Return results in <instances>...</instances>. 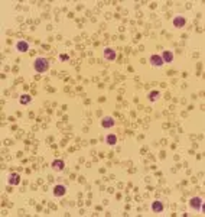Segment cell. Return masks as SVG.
<instances>
[{"label":"cell","mask_w":205,"mask_h":217,"mask_svg":"<svg viewBox=\"0 0 205 217\" xmlns=\"http://www.w3.org/2000/svg\"><path fill=\"white\" fill-rule=\"evenodd\" d=\"M191 207L195 210H201V206H202V200L199 198V197H194V198H191L189 201Z\"/></svg>","instance_id":"obj_4"},{"label":"cell","mask_w":205,"mask_h":217,"mask_svg":"<svg viewBox=\"0 0 205 217\" xmlns=\"http://www.w3.org/2000/svg\"><path fill=\"white\" fill-rule=\"evenodd\" d=\"M16 48H18L19 52H26L28 49H29V45H28V42L20 41V42H18V45H16Z\"/></svg>","instance_id":"obj_10"},{"label":"cell","mask_w":205,"mask_h":217,"mask_svg":"<svg viewBox=\"0 0 205 217\" xmlns=\"http://www.w3.org/2000/svg\"><path fill=\"white\" fill-rule=\"evenodd\" d=\"M9 185H18L19 183H20V175H19V174H10V175H9Z\"/></svg>","instance_id":"obj_5"},{"label":"cell","mask_w":205,"mask_h":217,"mask_svg":"<svg viewBox=\"0 0 205 217\" xmlns=\"http://www.w3.org/2000/svg\"><path fill=\"white\" fill-rule=\"evenodd\" d=\"M150 62H152V65H155V67H162L165 64L161 55H152L150 56Z\"/></svg>","instance_id":"obj_3"},{"label":"cell","mask_w":205,"mask_h":217,"mask_svg":"<svg viewBox=\"0 0 205 217\" xmlns=\"http://www.w3.org/2000/svg\"><path fill=\"white\" fill-rule=\"evenodd\" d=\"M104 58L105 60H108V61H114L116 60V52H114L111 48L104 49Z\"/></svg>","instance_id":"obj_8"},{"label":"cell","mask_w":205,"mask_h":217,"mask_svg":"<svg viewBox=\"0 0 205 217\" xmlns=\"http://www.w3.org/2000/svg\"><path fill=\"white\" fill-rule=\"evenodd\" d=\"M33 67L38 72H46L49 70V62L45 60V58H36Z\"/></svg>","instance_id":"obj_1"},{"label":"cell","mask_w":205,"mask_h":217,"mask_svg":"<svg viewBox=\"0 0 205 217\" xmlns=\"http://www.w3.org/2000/svg\"><path fill=\"white\" fill-rule=\"evenodd\" d=\"M162 60H163V62H172V61H173V54H172L171 51H163Z\"/></svg>","instance_id":"obj_11"},{"label":"cell","mask_w":205,"mask_h":217,"mask_svg":"<svg viewBox=\"0 0 205 217\" xmlns=\"http://www.w3.org/2000/svg\"><path fill=\"white\" fill-rule=\"evenodd\" d=\"M64 167H65V164H64V161H61V159H58V161H54V162H52V168L56 169V171H62Z\"/></svg>","instance_id":"obj_12"},{"label":"cell","mask_w":205,"mask_h":217,"mask_svg":"<svg viewBox=\"0 0 205 217\" xmlns=\"http://www.w3.org/2000/svg\"><path fill=\"white\" fill-rule=\"evenodd\" d=\"M152 210L155 213H162L163 211V204L161 201H153L152 203Z\"/></svg>","instance_id":"obj_9"},{"label":"cell","mask_w":205,"mask_h":217,"mask_svg":"<svg viewBox=\"0 0 205 217\" xmlns=\"http://www.w3.org/2000/svg\"><path fill=\"white\" fill-rule=\"evenodd\" d=\"M65 193H67L65 185H55V188H54V194H55L56 197H62Z\"/></svg>","instance_id":"obj_6"},{"label":"cell","mask_w":205,"mask_h":217,"mask_svg":"<svg viewBox=\"0 0 205 217\" xmlns=\"http://www.w3.org/2000/svg\"><path fill=\"white\" fill-rule=\"evenodd\" d=\"M101 126L104 127V129H110V127L114 126V120L111 117H104V119L101 120Z\"/></svg>","instance_id":"obj_7"},{"label":"cell","mask_w":205,"mask_h":217,"mask_svg":"<svg viewBox=\"0 0 205 217\" xmlns=\"http://www.w3.org/2000/svg\"><path fill=\"white\" fill-rule=\"evenodd\" d=\"M117 142V136L116 135H108L107 136V143L108 145H114Z\"/></svg>","instance_id":"obj_13"},{"label":"cell","mask_w":205,"mask_h":217,"mask_svg":"<svg viewBox=\"0 0 205 217\" xmlns=\"http://www.w3.org/2000/svg\"><path fill=\"white\" fill-rule=\"evenodd\" d=\"M157 96H159V91H152V93L149 94V98H150L152 101H155V100L157 98Z\"/></svg>","instance_id":"obj_15"},{"label":"cell","mask_w":205,"mask_h":217,"mask_svg":"<svg viewBox=\"0 0 205 217\" xmlns=\"http://www.w3.org/2000/svg\"><path fill=\"white\" fill-rule=\"evenodd\" d=\"M30 100H32V98H30V96H28V94H23L22 97H20V103H22V104H28V103H30Z\"/></svg>","instance_id":"obj_14"},{"label":"cell","mask_w":205,"mask_h":217,"mask_svg":"<svg viewBox=\"0 0 205 217\" xmlns=\"http://www.w3.org/2000/svg\"><path fill=\"white\" fill-rule=\"evenodd\" d=\"M185 23H187V20H185L183 16H175L173 18V26L175 28H183Z\"/></svg>","instance_id":"obj_2"}]
</instances>
